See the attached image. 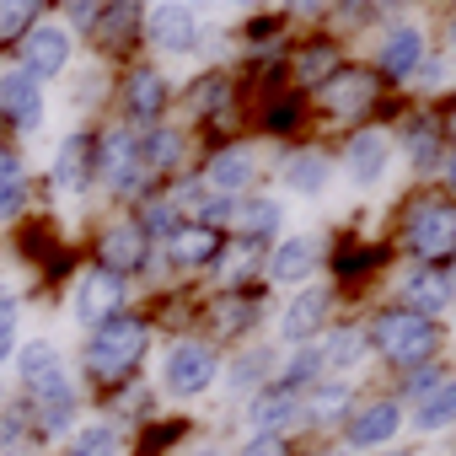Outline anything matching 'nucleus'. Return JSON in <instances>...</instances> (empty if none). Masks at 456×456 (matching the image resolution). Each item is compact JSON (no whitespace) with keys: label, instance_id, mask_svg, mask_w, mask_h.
<instances>
[{"label":"nucleus","instance_id":"9d476101","mask_svg":"<svg viewBox=\"0 0 456 456\" xmlns=\"http://www.w3.org/2000/svg\"><path fill=\"white\" fill-rule=\"evenodd\" d=\"M33 408H38V429L44 435H60V429L76 424V387L65 381V370L49 376L44 387H33Z\"/></svg>","mask_w":456,"mask_h":456},{"label":"nucleus","instance_id":"5701e85b","mask_svg":"<svg viewBox=\"0 0 456 456\" xmlns=\"http://www.w3.org/2000/svg\"><path fill=\"white\" fill-rule=\"evenodd\" d=\"M167 108V81L151 70V65H140L134 76H129V113L134 118H156Z\"/></svg>","mask_w":456,"mask_h":456},{"label":"nucleus","instance_id":"20e7f679","mask_svg":"<svg viewBox=\"0 0 456 456\" xmlns=\"http://www.w3.org/2000/svg\"><path fill=\"white\" fill-rule=\"evenodd\" d=\"M408 248L429 264V258H445L456 248V220H451V204H419L408 215Z\"/></svg>","mask_w":456,"mask_h":456},{"label":"nucleus","instance_id":"393cba45","mask_svg":"<svg viewBox=\"0 0 456 456\" xmlns=\"http://www.w3.org/2000/svg\"><path fill=\"white\" fill-rule=\"evenodd\" d=\"M285 183H290V193H322L328 188V161L317 156V151H301V156H290L285 161Z\"/></svg>","mask_w":456,"mask_h":456},{"label":"nucleus","instance_id":"4c0bfd02","mask_svg":"<svg viewBox=\"0 0 456 456\" xmlns=\"http://www.w3.org/2000/svg\"><path fill=\"white\" fill-rule=\"evenodd\" d=\"M134 22H140V12H134V6H113V12H108V22H102V44L113 49L124 33H134Z\"/></svg>","mask_w":456,"mask_h":456},{"label":"nucleus","instance_id":"39448f33","mask_svg":"<svg viewBox=\"0 0 456 456\" xmlns=\"http://www.w3.org/2000/svg\"><path fill=\"white\" fill-rule=\"evenodd\" d=\"M65 65H70V33L54 28V22H38V28L28 33V44H22V70L44 86V81L60 76Z\"/></svg>","mask_w":456,"mask_h":456},{"label":"nucleus","instance_id":"f704fd0d","mask_svg":"<svg viewBox=\"0 0 456 456\" xmlns=\"http://www.w3.org/2000/svg\"><path fill=\"white\" fill-rule=\"evenodd\" d=\"M269 365H274L269 354H258V349H248V354L237 360V370H232V381H237L242 392H253V381H264V376H269Z\"/></svg>","mask_w":456,"mask_h":456},{"label":"nucleus","instance_id":"6e6552de","mask_svg":"<svg viewBox=\"0 0 456 456\" xmlns=\"http://www.w3.org/2000/svg\"><path fill=\"white\" fill-rule=\"evenodd\" d=\"M145 33H151L156 49H167V54H188V49L199 44V17H193L188 6H177V0H167V6H156V12L145 17Z\"/></svg>","mask_w":456,"mask_h":456},{"label":"nucleus","instance_id":"f8f14e48","mask_svg":"<svg viewBox=\"0 0 456 456\" xmlns=\"http://www.w3.org/2000/svg\"><path fill=\"white\" fill-rule=\"evenodd\" d=\"M387 161H392V145H387V134H376V129H360V134L344 145V167H349L354 183H381V177H387Z\"/></svg>","mask_w":456,"mask_h":456},{"label":"nucleus","instance_id":"a878e982","mask_svg":"<svg viewBox=\"0 0 456 456\" xmlns=\"http://www.w3.org/2000/svg\"><path fill=\"white\" fill-rule=\"evenodd\" d=\"M22 193H28V183H22V156L0 145V220H12V215L22 209Z\"/></svg>","mask_w":456,"mask_h":456},{"label":"nucleus","instance_id":"2eb2a0df","mask_svg":"<svg viewBox=\"0 0 456 456\" xmlns=\"http://www.w3.org/2000/svg\"><path fill=\"white\" fill-rule=\"evenodd\" d=\"M408 301H413L408 312L424 317V322L440 317V312H451V269H445V264H435V269L424 264V269L408 280Z\"/></svg>","mask_w":456,"mask_h":456},{"label":"nucleus","instance_id":"f257e3e1","mask_svg":"<svg viewBox=\"0 0 456 456\" xmlns=\"http://www.w3.org/2000/svg\"><path fill=\"white\" fill-rule=\"evenodd\" d=\"M145 322L140 317H108L102 328H92V344H86V376L92 381H124L140 360H145Z\"/></svg>","mask_w":456,"mask_h":456},{"label":"nucleus","instance_id":"0eeeda50","mask_svg":"<svg viewBox=\"0 0 456 456\" xmlns=\"http://www.w3.org/2000/svg\"><path fill=\"white\" fill-rule=\"evenodd\" d=\"M118 306H124V280H113L108 269L81 274V285H76V317L86 328H102L108 317H118Z\"/></svg>","mask_w":456,"mask_h":456},{"label":"nucleus","instance_id":"ea45409f","mask_svg":"<svg viewBox=\"0 0 456 456\" xmlns=\"http://www.w3.org/2000/svg\"><path fill=\"white\" fill-rule=\"evenodd\" d=\"M242 456H285V440H280V435H253V440L242 445Z\"/></svg>","mask_w":456,"mask_h":456},{"label":"nucleus","instance_id":"6ab92c4d","mask_svg":"<svg viewBox=\"0 0 456 456\" xmlns=\"http://www.w3.org/2000/svg\"><path fill=\"white\" fill-rule=\"evenodd\" d=\"M328 306H333V296L328 290H301L290 306H285V317H280V333L290 338V344H301V338H312L317 328H322V317H328Z\"/></svg>","mask_w":456,"mask_h":456},{"label":"nucleus","instance_id":"37998d69","mask_svg":"<svg viewBox=\"0 0 456 456\" xmlns=\"http://www.w3.org/2000/svg\"><path fill=\"white\" fill-rule=\"evenodd\" d=\"M97 17H102V12H97V6H70V22H76V28H92V22H97Z\"/></svg>","mask_w":456,"mask_h":456},{"label":"nucleus","instance_id":"bb28decb","mask_svg":"<svg viewBox=\"0 0 456 456\" xmlns=\"http://www.w3.org/2000/svg\"><path fill=\"white\" fill-rule=\"evenodd\" d=\"M38 28V6L33 0H0V44H17Z\"/></svg>","mask_w":456,"mask_h":456},{"label":"nucleus","instance_id":"c03bdc74","mask_svg":"<svg viewBox=\"0 0 456 456\" xmlns=\"http://www.w3.org/2000/svg\"><path fill=\"white\" fill-rule=\"evenodd\" d=\"M193 456H220V451H193Z\"/></svg>","mask_w":456,"mask_h":456},{"label":"nucleus","instance_id":"f03ea898","mask_svg":"<svg viewBox=\"0 0 456 456\" xmlns=\"http://www.w3.org/2000/svg\"><path fill=\"white\" fill-rule=\"evenodd\" d=\"M376 349L392 360V365H419V360H429L435 354V322H424V317H413L408 306H397V312H381L376 317Z\"/></svg>","mask_w":456,"mask_h":456},{"label":"nucleus","instance_id":"dca6fc26","mask_svg":"<svg viewBox=\"0 0 456 456\" xmlns=\"http://www.w3.org/2000/svg\"><path fill=\"white\" fill-rule=\"evenodd\" d=\"M92 172H97V145H92L86 134H70V140L60 145V156H54V183H60L65 193H81V188L92 183Z\"/></svg>","mask_w":456,"mask_h":456},{"label":"nucleus","instance_id":"9b49d317","mask_svg":"<svg viewBox=\"0 0 456 456\" xmlns=\"http://www.w3.org/2000/svg\"><path fill=\"white\" fill-rule=\"evenodd\" d=\"M397 424H403V408L381 397V403H370V408H360V413L349 419V435H344V440H349L354 451H376V445H387V440L397 435Z\"/></svg>","mask_w":456,"mask_h":456},{"label":"nucleus","instance_id":"58836bf2","mask_svg":"<svg viewBox=\"0 0 456 456\" xmlns=\"http://www.w3.org/2000/svg\"><path fill=\"white\" fill-rule=\"evenodd\" d=\"M140 232H145V237H151V232H156V237H172V232H177V209H172V204H151Z\"/></svg>","mask_w":456,"mask_h":456},{"label":"nucleus","instance_id":"c85d7f7f","mask_svg":"<svg viewBox=\"0 0 456 456\" xmlns=\"http://www.w3.org/2000/svg\"><path fill=\"white\" fill-rule=\"evenodd\" d=\"M451 381H440V387H429L424 397H419V429L429 435V429H445L451 424Z\"/></svg>","mask_w":456,"mask_h":456},{"label":"nucleus","instance_id":"a18cd8bd","mask_svg":"<svg viewBox=\"0 0 456 456\" xmlns=\"http://www.w3.org/2000/svg\"><path fill=\"white\" fill-rule=\"evenodd\" d=\"M328 456H344V451H328Z\"/></svg>","mask_w":456,"mask_h":456},{"label":"nucleus","instance_id":"c9c22d12","mask_svg":"<svg viewBox=\"0 0 456 456\" xmlns=\"http://www.w3.org/2000/svg\"><path fill=\"white\" fill-rule=\"evenodd\" d=\"M349 408V387H317V397H312V419H338Z\"/></svg>","mask_w":456,"mask_h":456},{"label":"nucleus","instance_id":"e433bc0d","mask_svg":"<svg viewBox=\"0 0 456 456\" xmlns=\"http://www.w3.org/2000/svg\"><path fill=\"white\" fill-rule=\"evenodd\" d=\"M17 349V296L0 290V360Z\"/></svg>","mask_w":456,"mask_h":456},{"label":"nucleus","instance_id":"c756f323","mask_svg":"<svg viewBox=\"0 0 456 456\" xmlns=\"http://www.w3.org/2000/svg\"><path fill=\"white\" fill-rule=\"evenodd\" d=\"M177 151H183L177 134H172V129H156V134L140 145V167H145V172H167V167L177 161Z\"/></svg>","mask_w":456,"mask_h":456},{"label":"nucleus","instance_id":"423d86ee","mask_svg":"<svg viewBox=\"0 0 456 456\" xmlns=\"http://www.w3.org/2000/svg\"><path fill=\"white\" fill-rule=\"evenodd\" d=\"M97 167L108 172V183H113L118 193H134V188L145 183V167H140V140H134L129 129H108V140H102V151H97Z\"/></svg>","mask_w":456,"mask_h":456},{"label":"nucleus","instance_id":"473e14b6","mask_svg":"<svg viewBox=\"0 0 456 456\" xmlns=\"http://www.w3.org/2000/svg\"><path fill=\"white\" fill-rule=\"evenodd\" d=\"M242 232H248V237H274V232H280V204H274V199L248 204V209H242Z\"/></svg>","mask_w":456,"mask_h":456},{"label":"nucleus","instance_id":"1a4fd4ad","mask_svg":"<svg viewBox=\"0 0 456 456\" xmlns=\"http://www.w3.org/2000/svg\"><path fill=\"white\" fill-rule=\"evenodd\" d=\"M0 113H6L17 129H38L44 124V86L28 70H6L0 76Z\"/></svg>","mask_w":456,"mask_h":456},{"label":"nucleus","instance_id":"2f4dec72","mask_svg":"<svg viewBox=\"0 0 456 456\" xmlns=\"http://www.w3.org/2000/svg\"><path fill=\"white\" fill-rule=\"evenodd\" d=\"M118 451V435L108 424H92V429H76L70 440V456H113Z\"/></svg>","mask_w":456,"mask_h":456},{"label":"nucleus","instance_id":"a211bd4d","mask_svg":"<svg viewBox=\"0 0 456 456\" xmlns=\"http://www.w3.org/2000/svg\"><path fill=\"white\" fill-rule=\"evenodd\" d=\"M322 92H328V108L333 113H349L354 118V113H365L376 102V76L370 70H338Z\"/></svg>","mask_w":456,"mask_h":456},{"label":"nucleus","instance_id":"412c9836","mask_svg":"<svg viewBox=\"0 0 456 456\" xmlns=\"http://www.w3.org/2000/svg\"><path fill=\"white\" fill-rule=\"evenodd\" d=\"M312 269H317V242H312V237H285L280 253H274V264H269V274H274L280 285H301Z\"/></svg>","mask_w":456,"mask_h":456},{"label":"nucleus","instance_id":"79ce46f5","mask_svg":"<svg viewBox=\"0 0 456 456\" xmlns=\"http://www.w3.org/2000/svg\"><path fill=\"white\" fill-rule=\"evenodd\" d=\"M199 215H204V225H209V232H215L220 220H232V199H220V193H215V199H209V204H204Z\"/></svg>","mask_w":456,"mask_h":456},{"label":"nucleus","instance_id":"72a5a7b5","mask_svg":"<svg viewBox=\"0 0 456 456\" xmlns=\"http://www.w3.org/2000/svg\"><path fill=\"white\" fill-rule=\"evenodd\" d=\"M435 151H440V134H435V124H408V156H413V167H419V172H429Z\"/></svg>","mask_w":456,"mask_h":456},{"label":"nucleus","instance_id":"4be33fe9","mask_svg":"<svg viewBox=\"0 0 456 456\" xmlns=\"http://www.w3.org/2000/svg\"><path fill=\"white\" fill-rule=\"evenodd\" d=\"M296 413H301V392H290V387H280V381L253 397V424H258L264 435H274V429L290 424Z\"/></svg>","mask_w":456,"mask_h":456},{"label":"nucleus","instance_id":"7c9ffc66","mask_svg":"<svg viewBox=\"0 0 456 456\" xmlns=\"http://www.w3.org/2000/svg\"><path fill=\"white\" fill-rule=\"evenodd\" d=\"M253 317H258V301L232 296V301H220V312H215V333H242Z\"/></svg>","mask_w":456,"mask_h":456},{"label":"nucleus","instance_id":"4468645a","mask_svg":"<svg viewBox=\"0 0 456 456\" xmlns=\"http://www.w3.org/2000/svg\"><path fill=\"white\" fill-rule=\"evenodd\" d=\"M248 183H253V151H248V145H232V151L209 156V167H204V188H209V193L232 199V193H242Z\"/></svg>","mask_w":456,"mask_h":456},{"label":"nucleus","instance_id":"cd10ccee","mask_svg":"<svg viewBox=\"0 0 456 456\" xmlns=\"http://www.w3.org/2000/svg\"><path fill=\"white\" fill-rule=\"evenodd\" d=\"M17 365H22V381H28V387H44L49 376H60V349L38 338V344H28V349H22V360H17Z\"/></svg>","mask_w":456,"mask_h":456},{"label":"nucleus","instance_id":"49530a36","mask_svg":"<svg viewBox=\"0 0 456 456\" xmlns=\"http://www.w3.org/2000/svg\"><path fill=\"white\" fill-rule=\"evenodd\" d=\"M397 456H408V451H397Z\"/></svg>","mask_w":456,"mask_h":456},{"label":"nucleus","instance_id":"b1692460","mask_svg":"<svg viewBox=\"0 0 456 456\" xmlns=\"http://www.w3.org/2000/svg\"><path fill=\"white\" fill-rule=\"evenodd\" d=\"M317 354H322V370H349V365L365 360V333L360 328H333Z\"/></svg>","mask_w":456,"mask_h":456},{"label":"nucleus","instance_id":"f3484780","mask_svg":"<svg viewBox=\"0 0 456 456\" xmlns=\"http://www.w3.org/2000/svg\"><path fill=\"white\" fill-rule=\"evenodd\" d=\"M167 258L183 264V269H204L220 258V237L209 232V225H177V232L167 237Z\"/></svg>","mask_w":456,"mask_h":456},{"label":"nucleus","instance_id":"a19ab883","mask_svg":"<svg viewBox=\"0 0 456 456\" xmlns=\"http://www.w3.org/2000/svg\"><path fill=\"white\" fill-rule=\"evenodd\" d=\"M199 86H204V92H199V108H204V113H209V108H225V81H220V76H209V81H199Z\"/></svg>","mask_w":456,"mask_h":456},{"label":"nucleus","instance_id":"ddd939ff","mask_svg":"<svg viewBox=\"0 0 456 456\" xmlns=\"http://www.w3.org/2000/svg\"><path fill=\"white\" fill-rule=\"evenodd\" d=\"M102 269L113 274V280H124V274H134L140 264H145V232H140V225H129V220H118L113 225V232L102 237Z\"/></svg>","mask_w":456,"mask_h":456},{"label":"nucleus","instance_id":"7ed1b4c3","mask_svg":"<svg viewBox=\"0 0 456 456\" xmlns=\"http://www.w3.org/2000/svg\"><path fill=\"white\" fill-rule=\"evenodd\" d=\"M215 376H220V360H215V349H209V344L183 338V344H172V349H167L161 381H167V392H172V397H199V392H209V387H215Z\"/></svg>","mask_w":456,"mask_h":456},{"label":"nucleus","instance_id":"aec40b11","mask_svg":"<svg viewBox=\"0 0 456 456\" xmlns=\"http://www.w3.org/2000/svg\"><path fill=\"white\" fill-rule=\"evenodd\" d=\"M419 60H424V33H413V28H392L387 44H381V70H387L392 81H408V76L419 70Z\"/></svg>","mask_w":456,"mask_h":456}]
</instances>
